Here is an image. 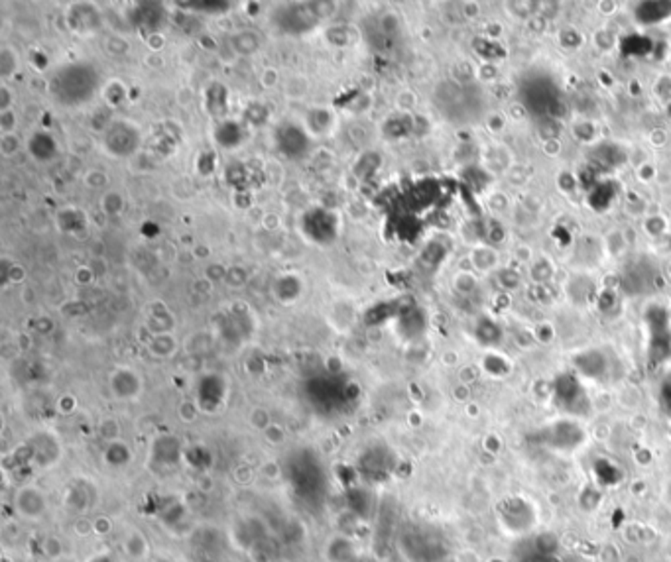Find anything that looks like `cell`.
<instances>
[{"instance_id": "cell-1", "label": "cell", "mask_w": 671, "mask_h": 562, "mask_svg": "<svg viewBox=\"0 0 671 562\" xmlns=\"http://www.w3.org/2000/svg\"><path fill=\"white\" fill-rule=\"evenodd\" d=\"M577 402H583V391L581 386L577 383V379L571 376H563L557 381V405L561 403L569 411H575Z\"/></svg>"}, {"instance_id": "cell-2", "label": "cell", "mask_w": 671, "mask_h": 562, "mask_svg": "<svg viewBox=\"0 0 671 562\" xmlns=\"http://www.w3.org/2000/svg\"><path fill=\"white\" fill-rule=\"evenodd\" d=\"M512 519H522V523L526 525V529H530V525L533 523L532 507L526 504V502L512 499L508 505L502 507V525L508 527L510 523H512Z\"/></svg>"}, {"instance_id": "cell-3", "label": "cell", "mask_w": 671, "mask_h": 562, "mask_svg": "<svg viewBox=\"0 0 671 562\" xmlns=\"http://www.w3.org/2000/svg\"><path fill=\"white\" fill-rule=\"evenodd\" d=\"M44 505H46V502H44V495L38 492V488H34V495H32V499H26V495H24L22 492L18 493V509H20V513H22V515L40 517L42 513H44Z\"/></svg>"}]
</instances>
